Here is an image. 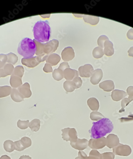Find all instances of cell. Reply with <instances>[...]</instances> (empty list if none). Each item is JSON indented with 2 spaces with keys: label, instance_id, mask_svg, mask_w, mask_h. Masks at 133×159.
Here are the masks:
<instances>
[{
  "label": "cell",
  "instance_id": "cell-1",
  "mask_svg": "<svg viewBox=\"0 0 133 159\" xmlns=\"http://www.w3.org/2000/svg\"><path fill=\"white\" fill-rule=\"evenodd\" d=\"M92 126L89 133L92 139H99L103 137L113 130V122L107 118H103L97 122H92Z\"/></svg>",
  "mask_w": 133,
  "mask_h": 159
},
{
  "label": "cell",
  "instance_id": "cell-2",
  "mask_svg": "<svg viewBox=\"0 0 133 159\" xmlns=\"http://www.w3.org/2000/svg\"><path fill=\"white\" fill-rule=\"evenodd\" d=\"M33 31L35 40L40 43L48 42L51 36V30L47 20L39 21L33 26Z\"/></svg>",
  "mask_w": 133,
  "mask_h": 159
},
{
  "label": "cell",
  "instance_id": "cell-3",
  "mask_svg": "<svg viewBox=\"0 0 133 159\" xmlns=\"http://www.w3.org/2000/svg\"><path fill=\"white\" fill-rule=\"evenodd\" d=\"M37 50V46L34 40L29 38H24L21 41L18 48L20 55L25 58L33 57Z\"/></svg>",
  "mask_w": 133,
  "mask_h": 159
},
{
  "label": "cell",
  "instance_id": "cell-4",
  "mask_svg": "<svg viewBox=\"0 0 133 159\" xmlns=\"http://www.w3.org/2000/svg\"><path fill=\"white\" fill-rule=\"evenodd\" d=\"M61 131L62 139L66 142H75L78 139V133L75 128H65Z\"/></svg>",
  "mask_w": 133,
  "mask_h": 159
},
{
  "label": "cell",
  "instance_id": "cell-5",
  "mask_svg": "<svg viewBox=\"0 0 133 159\" xmlns=\"http://www.w3.org/2000/svg\"><path fill=\"white\" fill-rule=\"evenodd\" d=\"M48 55L44 56H38L28 58L22 59V63L24 65L28 67H34L38 65L40 62L46 61Z\"/></svg>",
  "mask_w": 133,
  "mask_h": 159
},
{
  "label": "cell",
  "instance_id": "cell-6",
  "mask_svg": "<svg viewBox=\"0 0 133 159\" xmlns=\"http://www.w3.org/2000/svg\"><path fill=\"white\" fill-rule=\"evenodd\" d=\"M113 153L116 155L128 157L131 154V149L130 146L127 145L119 143L113 148Z\"/></svg>",
  "mask_w": 133,
  "mask_h": 159
},
{
  "label": "cell",
  "instance_id": "cell-7",
  "mask_svg": "<svg viewBox=\"0 0 133 159\" xmlns=\"http://www.w3.org/2000/svg\"><path fill=\"white\" fill-rule=\"evenodd\" d=\"M59 44V43L56 39H53L47 43H44L43 52L44 54L50 55L54 52L57 50Z\"/></svg>",
  "mask_w": 133,
  "mask_h": 159
},
{
  "label": "cell",
  "instance_id": "cell-8",
  "mask_svg": "<svg viewBox=\"0 0 133 159\" xmlns=\"http://www.w3.org/2000/svg\"><path fill=\"white\" fill-rule=\"evenodd\" d=\"M88 146L91 148L95 150L103 148L106 146V138L103 137L99 139H91Z\"/></svg>",
  "mask_w": 133,
  "mask_h": 159
},
{
  "label": "cell",
  "instance_id": "cell-9",
  "mask_svg": "<svg viewBox=\"0 0 133 159\" xmlns=\"http://www.w3.org/2000/svg\"><path fill=\"white\" fill-rule=\"evenodd\" d=\"M93 71V67L90 64L85 65L79 68V74L82 77L89 78L91 77Z\"/></svg>",
  "mask_w": 133,
  "mask_h": 159
},
{
  "label": "cell",
  "instance_id": "cell-10",
  "mask_svg": "<svg viewBox=\"0 0 133 159\" xmlns=\"http://www.w3.org/2000/svg\"><path fill=\"white\" fill-rule=\"evenodd\" d=\"M127 93L129 95L128 98H124L122 101V109L119 111L120 113L124 112L126 107L133 101V86H130L127 88Z\"/></svg>",
  "mask_w": 133,
  "mask_h": 159
},
{
  "label": "cell",
  "instance_id": "cell-11",
  "mask_svg": "<svg viewBox=\"0 0 133 159\" xmlns=\"http://www.w3.org/2000/svg\"><path fill=\"white\" fill-rule=\"evenodd\" d=\"M88 144L89 141L85 139H78L76 142H70V145L72 147L79 151H82L87 148Z\"/></svg>",
  "mask_w": 133,
  "mask_h": 159
},
{
  "label": "cell",
  "instance_id": "cell-12",
  "mask_svg": "<svg viewBox=\"0 0 133 159\" xmlns=\"http://www.w3.org/2000/svg\"><path fill=\"white\" fill-rule=\"evenodd\" d=\"M75 56L74 50L71 47L65 48L61 52L62 60L66 62L71 61L74 58Z\"/></svg>",
  "mask_w": 133,
  "mask_h": 159
},
{
  "label": "cell",
  "instance_id": "cell-13",
  "mask_svg": "<svg viewBox=\"0 0 133 159\" xmlns=\"http://www.w3.org/2000/svg\"><path fill=\"white\" fill-rule=\"evenodd\" d=\"M119 143V139L116 135L110 134L106 138V146L109 148H114Z\"/></svg>",
  "mask_w": 133,
  "mask_h": 159
},
{
  "label": "cell",
  "instance_id": "cell-14",
  "mask_svg": "<svg viewBox=\"0 0 133 159\" xmlns=\"http://www.w3.org/2000/svg\"><path fill=\"white\" fill-rule=\"evenodd\" d=\"M103 77V71L101 69H98L94 70L91 77V82L93 85L99 84Z\"/></svg>",
  "mask_w": 133,
  "mask_h": 159
},
{
  "label": "cell",
  "instance_id": "cell-15",
  "mask_svg": "<svg viewBox=\"0 0 133 159\" xmlns=\"http://www.w3.org/2000/svg\"><path fill=\"white\" fill-rule=\"evenodd\" d=\"M64 75L67 81H71L75 77L79 76V72L70 68H67L64 70Z\"/></svg>",
  "mask_w": 133,
  "mask_h": 159
},
{
  "label": "cell",
  "instance_id": "cell-16",
  "mask_svg": "<svg viewBox=\"0 0 133 159\" xmlns=\"http://www.w3.org/2000/svg\"><path fill=\"white\" fill-rule=\"evenodd\" d=\"M61 60V57L59 55L56 53H51L48 55L46 58V61L47 63L52 66H55L58 64Z\"/></svg>",
  "mask_w": 133,
  "mask_h": 159
},
{
  "label": "cell",
  "instance_id": "cell-17",
  "mask_svg": "<svg viewBox=\"0 0 133 159\" xmlns=\"http://www.w3.org/2000/svg\"><path fill=\"white\" fill-rule=\"evenodd\" d=\"M20 93L24 98H30L32 95L30 89V85L28 83H25L24 85L19 89Z\"/></svg>",
  "mask_w": 133,
  "mask_h": 159
},
{
  "label": "cell",
  "instance_id": "cell-18",
  "mask_svg": "<svg viewBox=\"0 0 133 159\" xmlns=\"http://www.w3.org/2000/svg\"><path fill=\"white\" fill-rule=\"evenodd\" d=\"M99 87L106 92H110L114 89V82L112 80H106L99 84Z\"/></svg>",
  "mask_w": 133,
  "mask_h": 159
},
{
  "label": "cell",
  "instance_id": "cell-19",
  "mask_svg": "<svg viewBox=\"0 0 133 159\" xmlns=\"http://www.w3.org/2000/svg\"><path fill=\"white\" fill-rule=\"evenodd\" d=\"M127 95V94L125 91L116 89L112 92L111 97L113 101H119L124 99Z\"/></svg>",
  "mask_w": 133,
  "mask_h": 159
},
{
  "label": "cell",
  "instance_id": "cell-20",
  "mask_svg": "<svg viewBox=\"0 0 133 159\" xmlns=\"http://www.w3.org/2000/svg\"><path fill=\"white\" fill-rule=\"evenodd\" d=\"M104 48V52L106 56H111L114 54V51L113 48V44L110 40H107L105 42Z\"/></svg>",
  "mask_w": 133,
  "mask_h": 159
},
{
  "label": "cell",
  "instance_id": "cell-21",
  "mask_svg": "<svg viewBox=\"0 0 133 159\" xmlns=\"http://www.w3.org/2000/svg\"><path fill=\"white\" fill-rule=\"evenodd\" d=\"M87 105L90 109L92 111H97L99 108V101L95 98H89L87 100Z\"/></svg>",
  "mask_w": 133,
  "mask_h": 159
},
{
  "label": "cell",
  "instance_id": "cell-22",
  "mask_svg": "<svg viewBox=\"0 0 133 159\" xmlns=\"http://www.w3.org/2000/svg\"><path fill=\"white\" fill-rule=\"evenodd\" d=\"M82 16L85 22L92 25H97L99 21V17L88 15H82Z\"/></svg>",
  "mask_w": 133,
  "mask_h": 159
},
{
  "label": "cell",
  "instance_id": "cell-23",
  "mask_svg": "<svg viewBox=\"0 0 133 159\" xmlns=\"http://www.w3.org/2000/svg\"><path fill=\"white\" fill-rule=\"evenodd\" d=\"M41 121L38 119H34L32 120L29 124V127L32 131L36 132L38 131L40 127Z\"/></svg>",
  "mask_w": 133,
  "mask_h": 159
},
{
  "label": "cell",
  "instance_id": "cell-24",
  "mask_svg": "<svg viewBox=\"0 0 133 159\" xmlns=\"http://www.w3.org/2000/svg\"><path fill=\"white\" fill-rule=\"evenodd\" d=\"M64 88L67 92H73L75 89L76 87L73 81H66L64 84Z\"/></svg>",
  "mask_w": 133,
  "mask_h": 159
},
{
  "label": "cell",
  "instance_id": "cell-25",
  "mask_svg": "<svg viewBox=\"0 0 133 159\" xmlns=\"http://www.w3.org/2000/svg\"><path fill=\"white\" fill-rule=\"evenodd\" d=\"M11 97L12 100L16 102H22L24 99L20 93L16 89H13L11 94Z\"/></svg>",
  "mask_w": 133,
  "mask_h": 159
},
{
  "label": "cell",
  "instance_id": "cell-26",
  "mask_svg": "<svg viewBox=\"0 0 133 159\" xmlns=\"http://www.w3.org/2000/svg\"><path fill=\"white\" fill-rule=\"evenodd\" d=\"M53 77L57 81H61L64 78V71L60 69H55L52 74Z\"/></svg>",
  "mask_w": 133,
  "mask_h": 159
},
{
  "label": "cell",
  "instance_id": "cell-27",
  "mask_svg": "<svg viewBox=\"0 0 133 159\" xmlns=\"http://www.w3.org/2000/svg\"><path fill=\"white\" fill-rule=\"evenodd\" d=\"M4 148L6 151L11 152L15 150L14 142L11 140L5 141L4 143Z\"/></svg>",
  "mask_w": 133,
  "mask_h": 159
},
{
  "label": "cell",
  "instance_id": "cell-28",
  "mask_svg": "<svg viewBox=\"0 0 133 159\" xmlns=\"http://www.w3.org/2000/svg\"><path fill=\"white\" fill-rule=\"evenodd\" d=\"M104 55V52L103 49L99 46L95 48L92 51V55L95 58H100L103 57Z\"/></svg>",
  "mask_w": 133,
  "mask_h": 159
},
{
  "label": "cell",
  "instance_id": "cell-29",
  "mask_svg": "<svg viewBox=\"0 0 133 159\" xmlns=\"http://www.w3.org/2000/svg\"><path fill=\"white\" fill-rule=\"evenodd\" d=\"M35 43H36V46H37V50H36V54L38 56H44L46 55L43 52V46L44 43L37 41L35 40H33Z\"/></svg>",
  "mask_w": 133,
  "mask_h": 159
},
{
  "label": "cell",
  "instance_id": "cell-30",
  "mask_svg": "<svg viewBox=\"0 0 133 159\" xmlns=\"http://www.w3.org/2000/svg\"><path fill=\"white\" fill-rule=\"evenodd\" d=\"M11 91V88L9 87H0V98L8 96Z\"/></svg>",
  "mask_w": 133,
  "mask_h": 159
},
{
  "label": "cell",
  "instance_id": "cell-31",
  "mask_svg": "<svg viewBox=\"0 0 133 159\" xmlns=\"http://www.w3.org/2000/svg\"><path fill=\"white\" fill-rule=\"evenodd\" d=\"M86 159H102V155L97 150H93L89 153V157Z\"/></svg>",
  "mask_w": 133,
  "mask_h": 159
},
{
  "label": "cell",
  "instance_id": "cell-32",
  "mask_svg": "<svg viewBox=\"0 0 133 159\" xmlns=\"http://www.w3.org/2000/svg\"><path fill=\"white\" fill-rule=\"evenodd\" d=\"M104 118L103 115L99 112H92L90 114V119L92 120L99 121Z\"/></svg>",
  "mask_w": 133,
  "mask_h": 159
},
{
  "label": "cell",
  "instance_id": "cell-33",
  "mask_svg": "<svg viewBox=\"0 0 133 159\" xmlns=\"http://www.w3.org/2000/svg\"><path fill=\"white\" fill-rule=\"evenodd\" d=\"M22 145L25 149L30 147L32 145V140L30 138L28 137H24L22 138L20 140Z\"/></svg>",
  "mask_w": 133,
  "mask_h": 159
},
{
  "label": "cell",
  "instance_id": "cell-34",
  "mask_svg": "<svg viewBox=\"0 0 133 159\" xmlns=\"http://www.w3.org/2000/svg\"><path fill=\"white\" fill-rule=\"evenodd\" d=\"M29 124V120L22 121L19 120L17 122V126L20 129L25 130L28 129Z\"/></svg>",
  "mask_w": 133,
  "mask_h": 159
},
{
  "label": "cell",
  "instance_id": "cell-35",
  "mask_svg": "<svg viewBox=\"0 0 133 159\" xmlns=\"http://www.w3.org/2000/svg\"><path fill=\"white\" fill-rule=\"evenodd\" d=\"M109 40L108 37L105 35H102L99 37L98 39L97 43L99 47L103 48L105 42L106 41Z\"/></svg>",
  "mask_w": 133,
  "mask_h": 159
},
{
  "label": "cell",
  "instance_id": "cell-36",
  "mask_svg": "<svg viewBox=\"0 0 133 159\" xmlns=\"http://www.w3.org/2000/svg\"><path fill=\"white\" fill-rule=\"evenodd\" d=\"M74 84L76 87L77 89L79 88L82 87V81L80 77H75V78H74V79L73 80Z\"/></svg>",
  "mask_w": 133,
  "mask_h": 159
},
{
  "label": "cell",
  "instance_id": "cell-37",
  "mask_svg": "<svg viewBox=\"0 0 133 159\" xmlns=\"http://www.w3.org/2000/svg\"><path fill=\"white\" fill-rule=\"evenodd\" d=\"M14 144H15V149L17 151L20 152L23 151L25 149L22 145L20 140L14 142Z\"/></svg>",
  "mask_w": 133,
  "mask_h": 159
},
{
  "label": "cell",
  "instance_id": "cell-38",
  "mask_svg": "<svg viewBox=\"0 0 133 159\" xmlns=\"http://www.w3.org/2000/svg\"><path fill=\"white\" fill-rule=\"evenodd\" d=\"M102 155V159H114L115 155L113 152L104 153Z\"/></svg>",
  "mask_w": 133,
  "mask_h": 159
},
{
  "label": "cell",
  "instance_id": "cell-39",
  "mask_svg": "<svg viewBox=\"0 0 133 159\" xmlns=\"http://www.w3.org/2000/svg\"><path fill=\"white\" fill-rule=\"evenodd\" d=\"M43 71L46 73H51L53 71L52 67L50 64L46 63L43 68Z\"/></svg>",
  "mask_w": 133,
  "mask_h": 159
},
{
  "label": "cell",
  "instance_id": "cell-40",
  "mask_svg": "<svg viewBox=\"0 0 133 159\" xmlns=\"http://www.w3.org/2000/svg\"><path fill=\"white\" fill-rule=\"evenodd\" d=\"M69 68V66L67 62H64L61 63L58 67L59 69L62 70L63 71L65 69Z\"/></svg>",
  "mask_w": 133,
  "mask_h": 159
},
{
  "label": "cell",
  "instance_id": "cell-41",
  "mask_svg": "<svg viewBox=\"0 0 133 159\" xmlns=\"http://www.w3.org/2000/svg\"><path fill=\"white\" fill-rule=\"evenodd\" d=\"M87 157V155L84 152L80 151L78 152V157H76L75 159H86Z\"/></svg>",
  "mask_w": 133,
  "mask_h": 159
},
{
  "label": "cell",
  "instance_id": "cell-42",
  "mask_svg": "<svg viewBox=\"0 0 133 159\" xmlns=\"http://www.w3.org/2000/svg\"><path fill=\"white\" fill-rule=\"evenodd\" d=\"M127 36L129 40H133V29H131L128 31L127 33Z\"/></svg>",
  "mask_w": 133,
  "mask_h": 159
},
{
  "label": "cell",
  "instance_id": "cell-43",
  "mask_svg": "<svg viewBox=\"0 0 133 159\" xmlns=\"http://www.w3.org/2000/svg\"><path fill=\"white\" fill-rule=\"evenodd\" d=\"M128 56L133 57V46L130 48L128 51Z\"/></svg>",
  "mask_w": 133,
  "mask_h": 159
},
{
  "label": "cell",
  "instance_id": "cell-44",
  "mask_svg": "<svg viewBox=\"0 0 133 159\" xmlns=\"http://www.w3.org/2000/svg\"><path fill=\"white\" fill-rule=\"evenodd\" d=\"M19 159H32V158L29 156L23 155L21 156Z\"/></svg>",
  "mask_w": 133,
  "mask_h": 159
}]
</instances>
